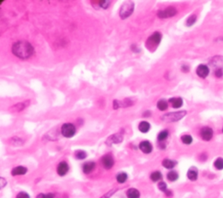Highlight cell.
<instances>
[{
	"label": "cell",
	"mask_w": 223,
	"mask_h": 198,
	"mask_svg": "<svg viewBox=\"0 0 223 198\" xmlns=\"http://www.w3.org/2000/svg\"><path fill=\"white\" fill-rule=\"evenodd\" d=\"M12 53L21 59H27L33 54L34 49L26 41H18L12 45Z\"/></svg>",
	"instance_id": "6da1fadb"
},
{
	"label": "cell",
	"mask_w": 223,
	"mask_h": 198,
	"mask_svg": "<svg viewBox=\"0 0 223 198\" xmlns=\"http://www.w3.org/2000/svg\"><path fill=\"white\" fill-rule=\"evenodd\" d=\"M187 115L186 111H179V112H174V113H169L165 115L161 119L164 121L166 122H175L178 121L179 120H181L183 117H185Z\"/></svg>",
	"instance_id": "7a4b0ae2"
},
{
	"label": "cell",
	"mask_w": 223,
	"mask_h": 198,
	"mask_svg": "<svg viewBox=\"0 0 223 198\" xmlns=\"http://www.w3.org/2000/svg\"><path fill=\"white\" fill-rule=\"evenodd\" d=\"M133 9H134V4L132 2L128 1V2L124 3L122 6H121V8H120V11H119L120 18H123V19L127 18L132 13Z\"/></svg>",
	"instance_id": "3957f363"
},
{
	"label": "cell",
	"mask_w": 223,
	"mask_h": 198,
	"mask_svg": "<svg viewBox=\"0 0 223 198\" xmlns=\"http://www.w3.org/2000/svg\"><path fill=\"white\" fill-rule=\"evenodd\" d=\"M160 40H161V34L157 31V32L153 33V35L149 37L146 45L149 48V50H154V47H156L158 45L160 44Z\"/></svg>",
	"instance_id": "277c9868"
},
{
	"label": "cell",
	"mask_w": 223,
	"mask_h": 198,
	"mask_svg": "<svg viewBox=\"0 0 223 198\" xmlns=\"http://www.w3.org/2000/svg\"><path fill=\"white\" fill-rule=\"evenodd\" d=\"M75 133H76V128L73 124L66 123L61 127V134H63V136L66 138L72 137L75 134Z\"/></svg>",
	"instance_id": "5b68a950"
},
{
	"label": "cell",
	"mask_w": 223,
	"mask_h": 198,
	"mask_svg": "<svg viewBox=\"0 0 223 198\" xmlns=\"http://www.w3.org/2000/svg\"><path fill=\"white\" fill-rule=\"evenodd\" d=\"M176 13H177V10L175 9L174 7L170 6V7H167L166 9L163 10V11H160L158 12V16L161 18H166L174 17V15H176Z\"/></svg>",
	"instance_id": "8992f818"
},
{
	"label": "cell",
	"mask_w": 223,
	"mask_h": 198,
	"mask_svg": "<svg viewBox=\"0 0 223 198\" xmlns=\"http://www.w3.org/2000/svg\"><path fill=\"white\" fill-rule=\"evenodd\" d=\"M214 135V132H213V129L209 127H204V128H201V138L206 141H210Z\"/></svg>",
	"instance_id": "52a82bcc"
},
{
	"label": "cell",
	"mask_w": 223,
	"mask_h": 198,
	"mask_svg": "<svg viewBox=\"0 0 223 198\" xmlns=\"http://www.w3.org/2000/svg\"><path fill=\"white\" fill-rule=\"evenodd\" d=\"M101 163L103 165V167L106 168V169H110L112 168L114 164V160L113 156L111 154H106L105 156H103L101 159Z\"/></svg>",
	"instance_id": "ba28073f"
},
{
	"label": "cell",
	"mask_w": 223,
	"mask_h": 198,
	"mask_svg": "<svg viewBox=\"0 0 223 198\" xmlns=\"http://www.w3.org/2000/svg\"><path fill=\"white\" fill-rule=\"evenodd\" d=\"M196 73L201 78H203V79L207 78V75L209 74V68H208V66H206V65H200L197 67Z\"/></svg>",
	"instance_id": "9c48e42d"
},
{
	"label": "cell",
	"mask_w": 223,
	"mask_h": 198,
	"mask_svg": "<svg viewBox=\"0 0 223 198\" xmlns=\"http://www.w3.org/2000/svg\"><path fill=\"white\" fill-rule=\"evenodd\" d=\"M140 148L145 154H149V153H151L152 150H153V146H152V144H151L149 141H142V142H140Z\"/></svg>",
	"instance_id": "30bf717a"
},
{
	"label": "cell",
	"mask_w": 223,
	"mask_h": 198,
	"mask_svg": "<svg viewBox=\"0 0 223 198\" xmlns=\"http://www.w3.org/2000/svg\"><path fill=\"white\" fill-rule=\"evenodd\" d=\"M68 170H69V166H68V164H67L66 162H61V163L58 164L57 168V172L58 174L60 176H65L66 173L68 172Z\"/></svg>",
	"instance_id": "8fae6325"
},
{
	"label": "cell",
	"mask_w": 223,
	"mask_h": 198,
	"mask_svg": "<svg viewBox=\"0 0 223 198\" xmlns=\"http://www.w3.org/2000/svg\"><path fill=\"white\" fill-rule=\"evenodd\" d=\"M123 140V138L121 135H119V134H114V135H112V136H110L108 139H107V141H106V144L107 145H113V144H117V143H119V142H121Z\"/></svg>",
	"instance_id": "7c38bea8"
},
{
	"label": "cell",
	"mask_w": 223,
	"mask_h": 198,
	"mask_svg": "<svg viewBox=\"0 0 223 198\" xmlns=\"http://www.w3.org/2000/svg\"><path fill=\"white\" fill-rule=\"evenodd\" d=\"M187 176H188V178L189 180L196 181L197 178H198V170H197L196 167H190L189 170L188 171Z\"/></svg>",
	"instance_id": "4fadbf2b"
},
{
	"label": "cell",
	"mask_w": 223,
	"mask_h": 198,
	"mask_svg": "<svg viewBox=\"0 0 223 198\" xmlns=\"http://www.w3.org/2000/svg\"><path fill=\"white\" fill-rule=\"evenodd\" d=\"M27 168L26 167H23V166H18V167H14L12 171V176H23L25 174H26Z\"/></svg>",
	"instance_id": "5bb4252c"
},
{
	"label": "cell",
	"mask_w": 223,
	"mask_h": 198,
	"mask_svg": "<svg viewBox=\"0 0 223 198\" xmlns=\"http://www.w3.org/2000/svg\"><path fill=\"white\" fill-rule=\"evenodd\" d=\"M169 101L172 103V106L174 108H179L183 105V101L181 98H172L169 100Z\"/></svg>",
	"instance_id": "9a60e30c"
},
{
	"label": "cell",
	"mask_w": 223,
	"mask_h": 198,
	"mask_svg": "<svg viewBox=\"0 0 223 198\" xmlns=\"http://www.w3.org/2000/svg\"><path fill=\"white\" fill-rule=\"evenodd\" d=\"M176 162L175 161H173V160H170V159H165L163 162H162V165L163 167H166L167 169H172L175 167L176 165Z\"/></svg>",
	"instance_id": "2e32d148"
},
{
	"label": "cell",
	"mask_w": 223,
	"mask_h": 198,
	"mask_svg": "<svg viewBox=\"0 0 223 198\" xmlns=\"http://www.w3.org/2000/svg\"><path fill=\"white\" fill-rule=\"evenodd\" d=\"M94 167H95V163H93V162H89V163H85L83 166L84 173L89 174V173H91L94 169Z\"/></svg>",
	"instance_id": "e0dca14e"
},
{
	"label": "cell",
	"mask_w": 223,
	"mask_h": 198,
	"mask_svg": "<svg viewBox=\"0 0 223 198\" xmlns=\"http://www.w3.org/2000/svg\"><path fill=\"white\" fill-rule=\"evenodd\" d=\"M127 196L128 198H139L140 196V194L138 189H129L127 190Z\"/></svg>",
	"instance_id": "ac0fdd59"
},
{
	"label": "cell",
	"mask_w": 223,
	"mask_h": 198,
	"mask_svg": "<svg viewBox=\"0 0 223 198\" xmlns=\"http://www.w3.org/2000/svg\"><path fill=\"white\" fill-rule=\"evenodd\" d=\"M150 129V124L146 121H141L139 125V130L141 133H147Z\"/></svg>",
	"instance_id": "d6986e66"
},
{
	"label": "cell",
	"mask_w": 223,
	"mask_h": 198,
	"mask_svg": "<svg viewBox=\"0 0 223 198\" xmlns=\"http://www.w3.org/2000/svg\"><path fill=\"white\" fill-rule=\"evenodd\" d=\"M157 107L160 111L166 110V108L168 107V103L165 100H160L157 103Z\"/></svg>",
	"instance_id": "ffe728a7"
},
{
	"label": "cell",
	"mask_w": 223,
	"mask_h": 198,
	"mask_svg": "<svg viewBox=\"0 0 223 198\" xmlns=\"http://www.w3.org/2000/svg\"><path fill=\"white\" fill-rule=\"evenodd\" d=\"M214 166L216 169L218 170H222L223 169V158L221 157H219L217 158L214 163Z\"/></svg>",
	"instance_id": "44dd1931"
},
{
	"label": "cell",
	"mask_w": 223,
	"mask_h": 198,
	"mask_svg": "<svg viewBox=\"0 0 223 198\" xmlns=\"http://www.w3.org/2000/svg\"><path fill=\"white\" fill-rule=\"evenodd\" d=\"M150 177H151V180L153 181V182H158V181H160L162 178V175L160 172L155 171L151 174Z\"/></svg>",
	"instance_id": "7402d4cb"
},
{
	"label": "cell",
	"mask_w": 223,
	"mask_h": 198,
	"mask_svg": "<svg viewBox=\"0 0 223 198\" xmlns=\"http://www.w3.org/2000/svg\"><path fill=\"white\" fill-rule=\"evenodd\" d=\"M179 178V175L178 173L175 171H170L167 174V179L171 182H174Z\"/></svg>",
	"instance_id": "603a6c76"
},
{
	"label": "cell",
	"mask_w": 223,
	"mask_h": 198,
	"mask_svg": "<svg viewBox=\"0 0 223 198\" xmlns=\"http://www.w3.org/2000/svg\"><path fill=\"white\" fill-rule=\"evenodd\" d=\"M116 179H117V182L119 183H124L127 180V175L126 173H119L118 175H117Z\"/></svg>",
	"instance_id": "cb8c5ba5"
},
{
	"label": "cell",
	"mask_w": 223,
	"mask_h": 198,
	"mask_svg": "<svg viewBox=\"0 0 223 198\" xmlns=\"http://www.w3.org/2000/svg\"><path fill=\"white\" fill-rule=\"evenodd\" d=\"M181 141L183 142L184 144H187V145H189L191 144L193 142V138L191 135L189 134H185L183 136L181 137Z\"/></svg>",
	"instance_id": "d4e9b609"
},
{
	"label": "cell",
	"mask_w": 223,
	"mask_h": 198,
	"mask_svg": "<svg viewBox=\"0 0 223 198\" xmlns=\"http://www.w3.org/2000/svg\"><path fill=\"white\" fill-rule=\"evenodd\" d=\"M75 156H76V158L77 159L83 160V159H85L87 156V154H86V153L85 151H83V150H78V151H76V153H75Z\"/></svg>",
	"instance_id": "484cf974"
},
{
	"label": "cell",
	"mask_w": 223,
	"mask_h": 198,
	"mask_svg": "<svg viewBox=\"0 0 223 198\" xmlns=\"http://www.w3.org/2000/svg\"><path fill=\"white\" fill-rule=\"evenodd\" d=\"M167 137H168V131H167V130H163V131H161V132L159 134L158 140L160 141H164V140H166Z\"/></svg>",
	"instance_id": "4316f807"
},
{
	"label": "cell",
	"mask_w": 223,
	"mask_h": 198,
	"mask_svg": "<svg viewBox=\"0 0 223 198\" xmlns=\"http://www.w3.org/2000/svg\"><path fill=\"white\" fill-rule=\"evenodd\" d=\"M196 19L197 18L195 15L190 16V17L188 18V20H187V26H193L194 23L196 22Z\"/></svg>",
	"instance_id": "83f0119b"
},
{
	"label": "cell",
	"mask_w": 223,
	"mask_h": 198,
	"mask_svg": "<svg viewBox=\"0 0 223 198\" xmlns=\"http://www.w3.org/2000/svg\"><path fill=\"white\" fill-rule=\"evenodd\" d=\"M37 198H54V195L52 193L39 194V195H38Z\"/></svg>",
	"instance_id": "f1b7e54d"
},
{
	"label": "cell",
	"mask_w": 223,
	"mask_h": 198,
	"mask_svg": "<svg viewBox=\"0 0 223 198\" xmlns=\"http://www.w3.org/2000/svg\"><path fill=\"white\" fill-rule=\"evenodd\" d=\"M100 3V5L102 8L104 9H106L110 5V1H99Z\"/></svg>",
	"instance_id": "f546056e"
},
{
	"label": "cell",
	"mask_w": 223,
	"mask_h": 198,
	"mask_svg": "<svg viewBox=\"0 0 223 198\" xmlns=\"http://www.w3.org/2000/svg\"><path fill=\"white\" fill-rule=\"evenodd\" d=\"M166 188H167V186H166V182H161L159 183V189H160L161 191H163V192H166Z\"/></svg>",
	"instance_id": "4dcf8cb0"
},
{
	"label": "cell",
	"mask_w": 223,
	"mask_h": 198,
	"mask_svg": "<svg viewBox=\"0 0 223 198\" xmlns=\"http://www.w3.org/2000/svg\"><path fill=\"white\" fill-rule=\"evenodd\" d=\"M214 73H215V76L217 77V78H221V77H222L223 75V71L221 68H217L215 72H214Z\"/></svg>",
	"instance_id": "1f68e13d"
},
{
	"label": "cell",
	"mask_w": 223,
	"mask_h": 198,
	"mask_svg": "<svg viewBox=\"0 0 223 198\" xmlns=\"http://www.w3.org/2000/svg\"><path fill=\"white\" fill-rule=\"evenodd\" d=\"M115 191H116V189H113V190H110L109 192H107V193L104 195L101 198H110V196H112L114 193H115Z\"/></svg>",
	"instance_id": "d6a6232c"
},
{
	"label": "cell",
	"mask_w": 223,
	"mask_h": 198,
	"mask_svg": "<svg viewBox=\"0 0 223 198\" xmlns=\"http://www.w3.org/2000/svg\"><path fill=\"white\" fill-rule=\"evenodd\" d=\"M16 198H30V196L26 192H20L19 194H18Z\"/></svg>",
	"instance_id": "836d02e7"
},
{
	"label": "cell",
	"mask_w": 223,
	"mask_h": 198,
	"mask_svg": "<svg viewBox=\"0 0 223 198\" xmlns=\"http://www.w3.org/2000/svg\"><path fill=\"white\" fill-rule=\"evenodd\" d=\"M0 182H1V188L3 189V188L5 187V185L7 184V182H6V181H5V179L3 178V177H2V178L0 179Z\"/></svg>",
	"instance_id": "e575fe53"
},
{
	"label": "cell",
	"mask_w": 223,
	"mask_h": 198,
	"mask_svg": "<svg viewBox=\"0 0 223 198\" xmlns=\"http://www.w3.org/2000/svg\"><path fill=\"white\" fill-rule=\"evenodd\" d=\"M182 71L187 73V72H188V71H189V67H188V66H182Z\"/></svg>",
	"instance_id": "d590c367"
},
{
	"label": "cell",
	"mask_w": 223,
	"mask_h": 198,
	"mask_svg": "<svg viewBox=\"0 0 223 198\" xmlns=\"http://www.w3.org/2000/svg\"><path fill=\"white\" fill-rule=\"evenodd\" d=\"M221 40H223V38H221Z\"/></svg>",
	"instance_id": "8d00e7d4"
},
{
	"label": "cell",
	"mask_w": 223,
	"mask_h": 198,
	"mask_svg": "<svg viewBox=\"0 0 223 198\" xmlns=\"http://www.w3.org/2000/svg\"><path fill=\"white\" fill-rule=\"evenodd\" d=\"M222 131H223V129H222Z\"/></svg>",
	"instance_id": "74e56055"
}]
</instances>
